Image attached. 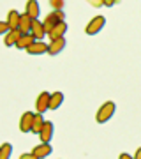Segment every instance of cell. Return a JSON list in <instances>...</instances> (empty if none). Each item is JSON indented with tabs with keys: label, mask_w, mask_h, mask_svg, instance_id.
I'll return each mask as SVG.
<instances>
[{
	"label": "cell",
	"mask_w": 141,
	"mask_h": 159,
	"mask_svg": "<svg viewBox=\"0 0 141 159\" xmlns=\"http://www.w3.org/2000/svg\"><path fill=\"white\" fill-rule=\"evenodd\" d=\"M34 156L35 159H42V157H48V156H51V145L46 142H41L37 147H34Z\"/></svg>",
	"instance_id": "10"
},
{
	"label": "cell",
	"mask_w": 141,
	"mask_h": 159,
	"mask_svg": "<svg viewBox=\"0 0 141 159\" xmlns=\"http://www.w3.org/2000/svg\"><path fill=\"white\" fill-rule=\"evenodd\" d=\"M12 154V145L11 143H4L0 147V159H9Z\"/></svg>",
	"instance_id": "19"
},
{
	"label": "cell",
	"mask_w": 141,
	"mask_h": 159,
	"mask_svg": "<svg viewBox=\"0 0 141 159\" xmlns=\"http://www.w3.org/2000/svg\"><path fill=\"white\" fill-rule=\"evenodd\" d=\"M118 2H122V0H117V4H118Z\"/></svg>",
	"instance_id": "26"
},
{
	"label": "cell",
	"mask_w": 141,
	"mask_h": 159,
	"mask_svg": "<svg viewBox=\"0 0 141 159\" xmlns=\"http://www.w3.org/2000/svg\"><path fill=\"white\" fill-rule=\"evenodd\" d=\"M50 6L53 7V9H64L65 2H64V0H50Z\"/></svg>",
	"instance_id": "20"
},
{
	"label": "cell",
	"mask_w": 141,
	"mask_h": 159,
	"mask_svg": "<svg viewBox=\"0 0 141 159\" xmlns=\"http://www.w3.org/2000/svg\"><path fill=\"white\" fill-rule=\"evenodd\" d=\"M120 157H122V159H130V156H129V154H120Z\"/></svg>",
	"instance_id": "25"
},
{
	"label": "cell",
	"mask_w": 141,
	"mask_h": 159,
	"mask_svg": "<svg viewBox=\"0 0 141 159\" xmlns=\"http://www.w3.org/2000/svg\"><path fill=\"white\" fill-rule=\"evenodd\" d=\"M64 20H65V14H64L62 9H53V11H51L50 14H48L44 20H42L46 32H51V30H53V27H55L56 23L64 21Z\"/></svg>",
	"instance_id": "2"
},
{
	"label": "cell",
	"mask_w": 141,
	"mask_h": 159,
	"mask_svg": "<svg viewBox=\"0 0 141 159\" xmlns=\"http://www.w3.org/2000/svg\"><path fill=\"white\" fill-rule=\"evenodd\" d=\"M65 32H67V23H65V20H64V21L56 23L51 32H48V37H50V41L58 39V37H64V34H65Z\"/></svg>",
	"instance_id": "11"
},
{
	"label": "cell",
	"mask_w": 141,
	"mask_h": 159,
	"mask_svg": "<svg viewBox=\"0 0 141 159\" xmlns=\"http://www.w3.org/2000/svg\"><path fill=\"white\" fill-rule=\"evenodd\" d=\"M104 2V7H113L117 6V0H102Z\"/></svg>",
	"instance_id": "23"
},
{
	"label": "cell",
	"mask_w": 141,
	"mask_h": 159,
	"mask_svg": "<svg viewBox=\"0 0 141 159\" xmlns=\"http://www.w3.org/2000/svg\"><path fill=\"white\" fill-rule=\"evenodd\" d=\"M11 30V27H9V23H7V20H4V21H0V34L6 35L7 32Z\"/></svg>",
	"instance_id": "21"
},
{
	"label": "cell",
	"mask_w": 141,
	"mask_h": 159,
	"mask_svg": "<svg viewBox=\"0 0 141 159\" xmlns=\"http://www.w3.org/2000/svg\"><path fill=\"white\" fill-rule=\"evenodd\" d=\"M20 18H21V14H20L16 9H11V11H9V14H7V23H9L11 29H18V25H20Z\"/></svg>",
	"instance_id": "18"
},
{
	"label": "cell",
	"mask_w": 141,
	"mask_h": 159,
	"mask_svg": "<svg viewBox=\"0 0 141 159\" xmlns=\"http://www.w3.org/2000/svg\"><path fill=\"white\" fill-rule=\"evenodd\" d=\"M35 43V37H34V34H21V37L18 39V43H16V50H27L28 46H32Z\"/></svg>",
	"instance_id": "14"
},
{
	"label": "cell",
	"mask_w": 141,
	"mask_h": 159,
	"mask_svg": "<svg viewBox=\"0 0 141 159\" xmlns=\"http://www.w3.org/2000/svg\"><path fill=\"white\" fill-rule=\"evenodd\" d=\"M25 12H28L34 20H37V18L41 16L39 2H37V0H27V4H25Z\"/></svg>",
	"instance_id": "15"
},
{
	"label": "cell",
	"mask_w": 141,
	"mask_h": 159,
	"mask_svg": "<svg viewBox=\"0 0 141 159\" xmlns=\"http://www.w3.org/2000/svg\"><path fill=\"white\" fill-rule=\"evenodd\" d=\"M134 159H141V147L136 150V154H134Z\"/></svg>",
	"instance_id": "24"
},
{
	"label": "cell",
	"mask_w": 141,
	"mask_h": 159,
	"mask_svg": "<svg viewBox=\"0 0 141 159\" xmlns=\"http://www.w3.org/2000/svg\"><path fill=\"white\" fill-rule=\"evenodd\" d=\"M48 48H50V44H46L44 41L35 39L34 44L28 46L25 51H28V55H42V53H48Z\"/></svg>",
	"instance_id": "7"
},
{
	"label": "cell",
	"mask_w": 141,
	"mask_h": 159,
	"mask_svg": "<svg viewBox=\"0 0 141 159\" xmlns=\"http://www.w3.org/2000/svg\"><path fill=\"white\" fill-rule=\"evenodd\" d=\"M32 23H34V18L30 16L28 12H23L21 18H20V25H18V29L21 30L23 34H32Z\"/></svg>",
	"instance_id": "8"
},
{
	"label": "cell",
	"mask_w": 141,
	"mask_h": 159,
	"mask_svg": "<svg viewBox=\"0 0 141 159\" xmlns=\"http://www.w3.org/2000/svg\"><path fill=\"white\" fill-rule=\"evenodd\" d=\"M53 131H55V125H53V122L46 120V122H44V127H42V129H41V133H39L41 142L50 143V142H51V138H53Z\"/></svg>",
	"instance_id": "9"
},
{
	"label": "cell",
	"mask_w": 141,
	"mask_h": 159,
	"mask_svg": "<svg viewBox=\"0 0 141 159\" xmlns=\"http://www.w3.org/2000/svg\"><path fill=\"white\" fill-rule=\"evenodd\" d=\"M88 6H92V7H102L104 6V2L102 0H85Z\"/></svg>",
	"instance_id": "22"
},
{
	"label": "cell",
	"mask_w": 141,
	"mask_h": 159,
	"mask_svg": "<svg viewBox=\"0 0 141 159\" xmlns=\"http://www.w3.org/2000/svg\"><path fill=\"white\" fill-rule=\"evenodd\" d=\"M34 117H35V113H32V111H25L21 115V119H20V131L21 133H32Z\"/></svg>",
	"instance_id": "5"
},
{
	"label": "cell",
	"mask_w": 141,
	"mask_h": 159,
	"mask_svg": "<svg viewBox=\"0 0 141 159\" xmlns=\"http://www.w3.org/2000/svg\"><path fill=\"white\" fill-rule=\"evenodd\" d=\"M104 25H106V18L104 16H94L88 21V25L85 27V34L86 35H95V34H99L102 29H104Z\"/></svg>",
	"instance_id": "3"
},
{
	"label": "cell",
	"mask_w": 141,
	"mask_h": 159,
	"mask_svg": "<svg viewBox=\"0 0 141 159\" xmlns=\"http://www.w3.org/2000/svg\"><path fill=\"white\" fill-rule=\"evenodd\" d=\"M44 113H39V111H37V113H35V117H34V125H32V133H34V134H39L41 133V129H42V127H44Z\"/></svg>",
	"instance_id": "16"
},
{
	"label": "cell",
	"mask_w": 141,
	"mask_h": 159,
	"mask_svg": "<svg viewBox=\"0 0 141 159\" xmlns=\"http://www.w3.org/2000/svg\"><path fill=\"white\" fill-rule=\"evenodd\" d=\"M21 34L23 32L20 29H11L6 35H4V44L6 46H16V43H18V39L21 37Z\"/></svg>",
	"instance_id": "12"
},
{
	"label": "cell",
	"mask_w": 141,
	"mask_h": 159,
	"mask_svg": "<svg viewBox=\"0 0 141 159\" xmlns=\"http://www.w3.org/2000/svg\"><path fill=\"white\" fill-rule=\"evenodd\" d=\"M50 99H51V94L50 92L42 90L37 96V101H35V110L39 111V113H46L48 110H50Z\"/></svg>",
	"instance_id": "4"
},
{
	"label": "cell",
	"mask_w": 141,
	"mask_h": 159,
	"mask_svg": "<svg viewBox=\"0 0 141 159\" xmlns=\"http://www.w3.org/2000/svg\"><path fill=\"white\" fill-rule=\"evenodd\" d=\"M115 110H117V104H115L113 101L102 102L101 106H99V110H97V113H95L97 124H104V122H108V120H109V119L113 117Z\"/></svg>",
	"instance_id": "1"
},
{
	"label": "cell",
	"mask_w": 141,
	"mask_h": 159,
	"mask_svg": "<svg viewBox=\"0 0 141 159\" xmlns=\"http://www.w3.org/2000/svg\"><path fill=\"white\" fill-rule=\"evenodd\" d=\"M62 102H64V94L62 92H53L51 94V99H50V110H56V108H60L62 106Z\"/></svg>",
	"instance_id": "17"
},
{
	"label": "cell",
	"mask_w": 141,
	"mask_h": 159,
	"mask_svg": "<svg viewBox=\"0 0 141 159\" xmlns=\"http://www.w3.org/2000/svg\"><path fill=\"white\" fill-rule=\"evenodd\" d=\"M65 37H58V39H53L50 41V48H48V55H51V57H55V55H58V53H62L64 48H65Z\"/></svg>",
	"instance_id": "6"
},
{
	"label": "cell",
	"mask_w": 141,
	"mask_h": 159,
	"mask_svg": "<svg viewBox=\"0 0 141 159\" xmlns=\"http://www.w3.org/2000/svg\"><path fill=\"white\" fill-rule=\"evenodd\" d=\"M32 34H34L35 39H39V41H42L44 35H48V32H46V29H44V23L41 21L39 18L34 20V23H32Z\"/></svg>",
	"instance_id": "13"
}]
</instances>
